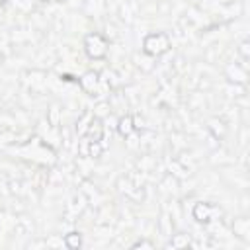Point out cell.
Listing matches in <instances>:
<instances>
[{
    "mask_svg": "<svg viewBox=\"0 0 250 250\" xmlns=\"http://www.w3.org/2000/svg\"><path fill=\"white\" fill-rule=\"evenodd\" d=\"M131 248H154V244L150 240H146V238H139L137 242L131 244Z\"/></svg>",
    "mask_w": 250,
    "mask_h": 250,
    "instance_id": "7c38bea8",
    "label": "cell"
},
{
    "mask_svg": "<svg viewBox=\"0 0 250 250\" xmlns=\"http://www.w3.org/2000/svg\"><path fill=\"white\" fill-rule=\"evenodd\" d=\"M191 217L201 225H209V223L217 221V217H221V207H217L209 201H197L191 207Z\"/></svg>",
    "mask_w": 250,
    "mask_h": 250,
    "instance_id": "3957f363",
    "label": "cell"
},
{
    "mask_svg": "<svg viewBox=\"0 0 250 250\" xmlns=\"http://www.w3.org/2000/svg\"><path fill=\"white\" fill-rule=\"evenodd\" d=\"M64 246L68 250H78L82 246V234L78 230H72V232L64 234Z\"/></svg>",
    "mask_w": 250,
    "mask_h": 250,
    "instance_id": "9c48e42d",
    "label": "cell"
},
{
    "mask_svg": "<svg viewBox=\"0 0 250 250\" xmlns=\"http://www.w3.org/2000/svg\"><path fill=\"white\" fill-rule=\"evenodd\" d=\"M189 244V236L188 234H184V232H180V234H172V240L166 244L168 248H184V246H188Z\"/></svg>",
    "mask_w": 250,
    "mask_h": 250,
    "instance_id": "30bf717a",
    "label": "cell"
},
{
    "mask_svg": "<svg viewBox=\"0 0 250 250\" xmlns=\"http://www.w3.org/2000/svg\"><path fill=\"white\" fill-rule=\"evenodd\" d=\"M82 47H84V53L92 61H104L107 57V51H109L107 39L102 33H98V31L86 33L84 35V41H82Z\"/></svg>",
    "mask_w": 250,
    "mask_h": 250,
    "instance_id": "7a4b0ae2",
    "label": "cell"
},
{
    "mask_svg": "<svg viewBox=\"0 0 250 250\" xmlns=\"http://www.w3.org/2000/svg\"><path fill=\"white\" fill-rule=\"evenodd\" d=\"M135 129H137V125H135L133 115H123V117H119V121H117V133H119L123 139L131 137V135L135 133Z\"/></svg>",
    "mask_w": 250,
    "mask_h": 250,
    "instance_id": "52a82bcc",
    "label": "cell"
},
{
    "mask_svg": "<svg viewBox=\"0 0 250 250\" xmlns=\"http://www.w3.org/2000/svg\"><path fill=\"white\" fill-rule=\"evenodd\" d=\"M227 78L230 80V82H234V84H246L248 82V72H246V68L244 66H240V64H236V62H232V64H229L227 66Z\"/></svg>",
    "mask_w": 250,
    "mask_h": 250,
    "instance_id": "277c9868",
    "label": "cell"
},
{
    "mask_svg": "<svg viewBox=\"0 0 250 250\" xmlns=\"http://www.w3.org/2000/svg\"><path fill=\"white\" fill-rule=\"evenodd\" d=\"M43 2H57V0H43Z\"/></svg>",
    "mask_w": 250,
    "mask_h": 250,
    "instance_id": "4fadbf2b",
    "label": "cell"
},
{
    "mask_svg": "<svg viewBox=\"0 0 250 250\" xmlns=\"http://www.w3.org/2000/svg\"><path fill=\"white\" fill-rule=\"evenodd\" d=\"M84 137H88L90 139V143H96V141H102L104 139V123H102V119L100 117H92L90 119V123H88V129H86V133H84Z\"/></svg>",
    "mask_w": 250,
    "mask_h": 250,
    "instance_id": "8992f818",
    "label": "cell"
},
{
    "mask_svg": "<svg viewBox=\"0 0 250 250\" xmlns=\"http://www.w3.org/2000/svg\"><path fill=\"white\" fill-rule=\"evenodd\" d=\"M78 84H80V88H82L86 94H94V90H96L98 84H100V74L94 72V70H88V72H84V74L78 78Z\"/></svg>",
    "mask_w": 250,
    "mask_h": 250,
    "instance_id": "5b68a950",
    "label": "cell"
},
{
    "mask_svg": "<svg viewBox=\"0 0 250 250\" xmlns=\"http://www.w3.org/2000/svg\"><path fill=\"white\" fill-rule=\"evenodd\" d=\"M172 47V39L168 33L164 31H152V33H146L145 39H143V53L148 55V57H160L164 53H168Z\"/></svg>",
    "mask_w": 250,
    "mask_h": 250,
    "instance_id": "6da1fadb",
    "label": "cell"
},
{
    "mask_svg": "<svg viewBox=\"0 0 250 250\" xmlns=\"http://www.w3.org/2000/svg\"><path fill=\"white\" fill-rule=\"evenodd\" d=\"M238 55L242 57V61H248L250 59V41H242L240 45H238Z\"/></svg>",
    "mask_w": 250,
    "mask_h": 250,
    "instance_id": "8fae6325",
    "label": "cell"
},
{
    "mask_svg": "<svg viewBox=\"0 0 250 250\" xmlns=\"http://www.w3.org/2000/svg\"><path fill=\"white\" fill-rule=\"evenodd\" d=\"M232 230H234V234H236V236H240V238L248 240V238H250V221H248L246 217L236 219V221H234V225H232Z\"/></svg>",
    "mask_w": 250,
    "mask_h": 250,
    "instance_id": "ba28073f",
    "label": "cell"
}]
</instances>
